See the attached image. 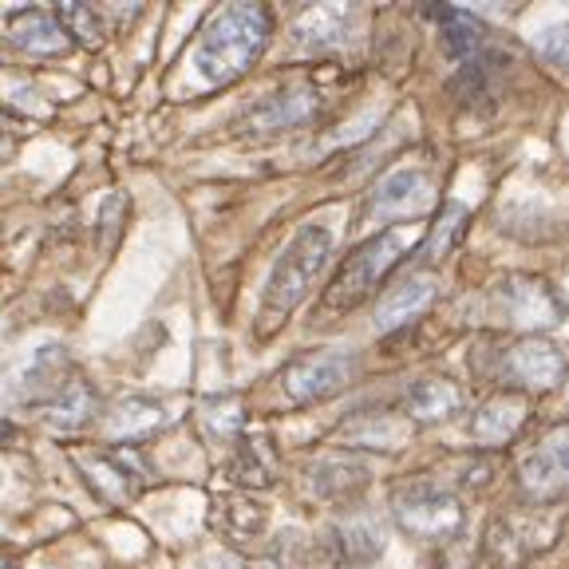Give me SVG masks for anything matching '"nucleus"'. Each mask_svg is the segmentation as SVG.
<instances>
[{
  "mask_svg": "<svg viewBox=\"0 0 569 569\" xmlns=\"http://www.w3.org/2000/svg\"><path fill=\"white\" fill-rule=\"evenodd\" d=\"M162 423H167V411H162V403L142 400V396H127V400H119L116 408L103 416V439L111 447L139 443V439L154 436Z\"/></svg>",
  "mask_w": 569,
  "mask_h": 569,
  "instance_id": "412c9836",
  "label": "nucleus"
},
{
  "mask_svg": "<svg viewBox=\"0 0 569 569\" xmlns=\"http://www.w3.org/2000/svg\"><path fill=\"white\" fill-rule=\"evenodd\" d=\"M309 482L317 490V498H329V502H340V498L356 495V490L368 482V467H360L348 455H329V459H317L309 467Z\"/></svg>",
  "mask_w": 569,
  "mask_h": 569,
  "instance_id": "5701e85b",
  "label": "nucleus"
},
{
  "mask_svg": "<svg viewBox=\"0 0 569 569\" xmlns=\"http://www.w3.org/2000/svg\"><path fill=\"white\" fill-rule=\"evenodd\" d=\"M56 20L63 24V32H68L71 44H83V48H103L107 44V20L99 9H91V4H60V12H56Z\"/></svg>",
  "mask_w": 569,
  "mask_h": 569,
  "instance_id": "a878e982",
  "label": "nucleus"
},
{
  "mask_svg": "<svg viewBox=\"0 0 569 569\" xmlns=\"http://www.w3.org/2000/svg\"><path fill=\"white\" fill-rule=\"evenodd\" d=\"M352 17L356 12L348 4H312L293 24V48L297 52H332L337 44H345Z\"/></svg>",
  "mask_w": 569,
  "mask_h": 569,
  "instance_id": "a211bd4d",
  "label": "nucleus"
},
{
  "mask_svg": "<svg viewBox=\"0 0 569 569\" xmlns=\"http://www.w3.org/2000/svg\"><path fill=\"white\" fill-rule=\"evenodd\" d=\"M9 36L12 44H20L32 56H63L71 48L68 32L56 20V12H40V9H20L9 17Z\"/></svg>",
  "mask_w": 569,
  "mask_h": 569,
  "instance_id": "4be33fe9",
  "label": "nucleus"
},
{
  "mask_svg": "<svg viewBox=\"0 0 569 569\" xmlns=\"http://www.w3.org/2000/svg\"><path fill=\"white\" fill-rule=\"evenodd\" d=\"M526 419H530V396L502 388V391H495L490 400L479 403V411H475V419H471V439L479 447H487V451L507 447L510 439H518Z\"/></svg>",
  "mask_w": 569,
  "mask_h": 569,
  "instance_id": "ddd939ff",
  "label": "nucleus"
},
{
  "mask_svg": "<svg viewBox=\"0 0 569 569\" xmlns=\"http://www.w3.org/2000/svg\"><path fill=\"white\" fill-rule=\"evenodd\" d=\"M71 462L80 467V475L88 479V487L96 490L103 502L123 507L142 490L147 467L134 455V447H76Z\"/></svg>",
  "mask_w": 569,
  "mask_h": 569,
  "instance_id": "423d86ee",
  "label": "nucleus"
},
{
  "mask_svg": "<svg viewBox=\"0 0 569 569\" xmlns=\"http://www.w3.org/2000/svg\"><path fill=\"white\" fill-rule=\"evenodd\" d=\"M431 202V178L423 170H396L372 190L368 213L372 218H411Z\"/></svg>",
  "mask_w": 569,
  "mask_h": 569,
  "instance_id": "2eb2a0df",
  "label": "nucleus"
},
{
  "mask_svg": "<svg viewBox=\"0 0 569 569\" xmlns=\"http://www.w3.org/2000/svg\"><path fill=\"white\" fill-rule=\"evenodd\" d=\"M569 360L558 345L546 337H522L498 356V380L510 383V391H550L566 380Z\"/></svg>",
  "mask_w": 569,
  "mask_h": 569,
  "instance_id": "1a4fd4ad",
  "label": "nucleus"
},
{
  "mask_svg": "<svg viewBox=\"0 0 569 569\" xmlns=\"http://www.w3.org/2000/svg\"><path fill=\"white\" fill-rule=\"evenodd\" d=\"M462 403H467V396L447 376H427V380H416L403 391V416L411 423H443V419L459 416Z\"/></svg>",
  "mask_w": 569,
  "mask_h": 569,
  "instance_id": "f3484780",
  "label": "nucleus"
},
{
  "mask_svg": "<svg viewBox=\"0 0 569 569\" xmlns=\"http://www.w3.org/2000/svg\"><path fill=\"white\" fill-rule=\"evenodd\" d=\"M269 36H273L269 9H261V4H226L206 20L190 63L206 83L222 88V83L241 80L258 63Z\"/></svg>",
  "mask_w": 569,
  "mask_h": 569,
  "instance_id": "f257e3e1",
  "label": "nucleus"
},
{
  "mask_svg": "<svg viewBox=\"0 0 569 569\" xmlns=\"http://www.w3.org/2000/svg\"><path fill=\"white\" fill-rule=\"evenodd\" d=\"M462 230H467V206L443 202L436 226L423 233V261H427V266H439V261H443L447 253L455 249V241L462 238Z\"/></svg>",
  "mask_w": 569,
  "mask_h": 569,
  "instance_id": "b1692460",
  "label": "nucleus"
},
{
  "mask_svg": "<svg viewBox=\"0 0 569 569\" xmlns=\"http://www.w3.org/2000/svg\"><path fill=\"white\" fill-rule=\"evenodd\" d=\"M332 226L325 222H305L293 233V241L281 249L273 273L266 281V293H261V309H258V337H273L284 325V317L312 293L320 269L329 266L332 258Z\"/></svg>",
  "mask_w": 569,
  "mask_h": 569,
  "instance_id": "f03ea898",
  "label": "nucleus"
},
{
  "mask_svg": "<svg viewBox=\"0 0 569 569\" xmlns=\"http://www.w3.org/2000/svg\"><path fill=\"white\" fill-rule=\"evenodd\" d=\"M391 515H396V526H400L408 538H416V542H423V546L455 542L462 533V526H467V510H462L459 495L431 479H416L396 490Z\"/></svg>",
  "mask_w": 569,
  "mask_h": 569,
  "instance_id": "39448f33",
  "label": "nucleus"
},
{
  "mask_svg": "<svg viewBox=\"0 0 569 569\" xmlns=\"http://www.w3.org/2000/svg\"><path fill=\"white\" fill-rule=\"evenodd\" d=\"M12 154V139H9V131H0V159H9Z\"/></svg>",
  "mask_w": 569,
  "mask_h": 569,
  "instance_id": "c85d7f7f",
  "label": "nucleus"
},
{
  "mask_svg": "<svg viewBox=\"0 0 569 569\" xmlns=\"http://www.w3.org/2000/svg\"><path fill=\"white\" fill-rule=\"evenodd\" d=\"M419 238H423V233H419L416 226H391V230L372 233L365 246H356L345 258V266L337 269V277L329 281L325 297H320V305H317L320 325H329V320L352 312L356 305H365Z\"/></svg>",
  "mask_w": 569,
  "mask_h": 569,
  "instance_id": "7ed1b4c3",
  "label": "nucleus"
},
{
  "mask_svg": "<svg viewBox=\"0 0 569 569\" xmlns=\"http://www.w3.org/2000/svg\"><path fill=\"white\" fill-rule=\"evenodd\" d=\"M439 28H443L447 36V48H451L459 60H471V56L482 52V40H487V28L479 24V20L471 17V12L462 9H439L436 12Z\"/></svg>",
  "mask_w": 569,
  "mask_h": 569,
  "instance_id": "393cba45",
  "label": "nucleus"
},
{
  "mask_svg": "<svg viewBox=\"0 0 569 569\" xmlns=\"http://www.w3.org/2000/svg\"><path fill=\"white\" fill-rule=\"evenodd\" d=\"M325 88L317 80H301V83H289L284 91L269 96L266 103H258L249 111L246 119L238 123V131L246 134H277V131H289V127H305L325 111Z\"/></svg>",
  "mask_w": 569,
  "mask_h": 569,
  "instance_id": "9b49d317",
  "label": "nucleus"
},
{
  "mask_svg": "<svg viewBox=\"0 0 569 569\" xmlns=\"http://www.w3.org/2000/svg\"><path fill=\"white\" fill-rule=\"evenodd\" d=\"M416 423L396 411H365V416L348 419L340 427V443L345 447H368V451H400L411 439Z\"/></svg>",
  "mask_w": 569,
  "mask_h": 569,
  "instance_id": "dca6fc26",
  "label": "nucleus"
},
{
  "mask_svg": "<svg viewBox=\"0 0 569 569\" xmlns=\"http://www.w3.org/2000/svg\"><path fill=\"white\" fill-rule=\"evenodd\" d=\"M436 293H439V284H436V277H431V273L403 277V281L391 284L388 293L380 297V305H376V329L396 332V329H408V325H416V320L431 309Z\"/></svg>",
  "mask_w": 569,
  "mask_h": 569,
  "instance_id": "4468645a",
  "label": "nucleus"
},
{
  "mask_svg": "<svg viewBox=\"0 0 569 569\" xmlns=\"http://www.w3.org/2000/svg\"><path fill=\"white\" fill-rule=\"evenodd\" d=\"M277 471H281V459H277V447L266 431H249V436H238V447H233V459L226 467L230 482L253 490V487H273Z\"/></svg>",
  "mask_w": 569,
  "mask_h": 569,
  "instance_id": "6ab92c4d",
  "label": "nucleus"
},
{
  "mask_svg": "<svg viewBox=\"0 0 569 569\" xmlns=\"http://www.w3.org/2000/svg\"><path fill=\"white\" fill-rule=\"evenodd\" d=\"M0 569H20V566H17V558H12V553H0Z\"/></svg>",
  "mask_w": 569,
  "mask_h": 569,
  "instance_id": "c756f323",
  "label": "nucleus"
},
{
  "mask_svg": "<svg viewBox=\"0 0 569 569\" xmlns=\"http://www.w3.org/2000/svg\"><path fill=\"white\" fill-rule=\"evenodd\" d=\"M213 530L222 533L226 542L249 550L258 546L269 530V507L261 498H253L249 490H230V495L213 498V515H210Z\"/></svg>",
  "mask_w": 569,
  "mask_h": 569,
  "instance_id": "f8f14e48",
  "label": "nucleus"
},
{
  "mask_svg": "<svg viewBox=\"0 0 569 569\" xmlns=\"http://www.w3.org/2000/svg\"><path fill=\"white\" fill-rule=\"evenodd\" d=\"M96 411H99V400H96V391H91V383L83 380L80 372H71L68 380L36 408V416L44 419V423L60 427V431H80L83 423H91Z\"/></svg>",
  "mask_w": 569,
  "mask_h": 569,
  "instance_id": "aec40b11",
  "label": "nucleus"
},
{
  "mask_svg": "<svg viewBox=\"0 0 569 569\" xmlns=\"http://www.w3.org/2000/svg\"><path fill=\"white\" fill-rule=\"evenodd\" d=\"M566 533L561 502H518L498 510L482 530V561L495 569H522L550 553Z\"/></svg>",
  "mask_w": 569,
  "mask_h": 569,
  "instance_id": "20e7f679",
  "label": "nucleus"
},
{
  "mask_svg": "<svg viewBox=\"0 0 569 569\" xmlns=\"http://www.w3.org/2000/svg\"><path fill=\"white\" fill-rule=\"evenodd\" d=\"M495 301L502 320L515 325V329L530 332V337L553 329L566 317V301L553 293L542 277H530V273H510L507 281H498Z\"/></svg>",
  "mask_w": 569,
  "mask_h": 569,
  "instance_id": "0eeeda50",
  "label": "nucleus"
},
{
  "mask_svg": "<svg viewBox=\"0 0 569 569\" xmlns=\"http://www.w3.org/2000/svg\"><path fill=\"white\" fill-rule=\"evenodd\" d=\"M123 218H127V198L123 194H111L99 210V249L111 253L123 238Z\"/></svg>",
  "mask_w": 569,
  "mask_h": 569,
  "instance_id": "bb28decb",
  "label": "nucleus"
},
{
  "mask_svg": "<svg viewBox=\"0 0 569 569\" xmlns=\"http://www.w3.org/2000/svg\"><path fill=\"white\" fill-rule=\"evenodd\" d=\"M518 479L530 502H553L569 487V423L550 427L518 462Z\"/></svg>",
  "mask_w": 569,
  "mask_h": 569,
  "instance_id": "9d476101",
  "label": "nucleus"
},
{
  "mask_svg": "<svg viewBox=\"0 0 569 569\" xmlns=\"http://www.w3.org/2000/svg\"><path fill=\"white\" fill-rule=\"evenodd\" d=\"M542 52H546V60H553V63H561V68H569V17L561 20L558 28H550V32H546Z\"/></svg>",
  "mask_w": 569,
  "mask_h": 569,
  "instance_id": "cd10ccee",
  "label": "nucleus"
},
{
  "mask_svg": "<svg viewBox=\"0 0 569 569\" xmlns=\"http://www.w3.org/2000/svg\"><path fill=\"white\" fill-rule=\"evenodd\" d=\"M356 356L352 352H305L281 368V391L293 403L332 400L352 383Z\"/></svg>",
  "mask_w": 569,
  "mask_h": 569,
  "instance_id": "6e6552de",
  "label": "nucleus"
}]
</instances>
